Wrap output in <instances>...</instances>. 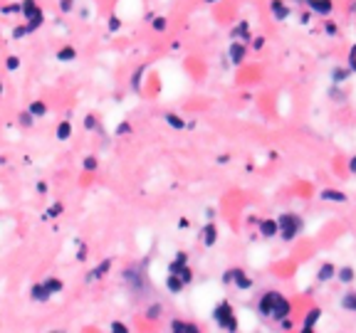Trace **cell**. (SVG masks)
Wrapping results in <instances>:
<instances>
[{"mask_svg":"<svg viewBox=\"0 0 356 333\" xmlns=\"http://www.w3.org/2000/svg\"><path fill=\"white\" fill-rule=\"evenodd\" d=\"M213 316L223 329H228V331H235V329H237V321H235V316H233V311H230L228 304H220V306L215 309Z\"/></svg>","mask_w":356,"mask_h":333,"instance_id":"6da1fadb","label":"cell"},{"mask_svg":"<svg viewBox=\"0 0 356 333\" xmlns=\"http://www.w3.org/2000/svg\"><path fill=\"white\" fill-rule=\"evenodd\" d=\"M277 225H280V235L285 240H292L297 235V230H299V217L297 215H285V217L277 220Z\"/></svg>","mask_w":356,"mask_h":333,"instance_id":"7a4b0ae2","label":"cell"},{"mask_svg":"<svg viewBox=\"0 0 356 333\" xmlns=\"http://www.w3.org/2000/svg\"><path fill=\"white\" fill-rule=\"evenodd\" d=\"M22 12H25L27 20H30V30L42 22V12H40V7H37L35 0H25V2H22Z\"/></svg>","mask_w":356,"mask_h":333,"instance_id":"3957f363","label":"cell"},{"mask_svg":"<svg viewBox=\"0 0 356 333\" xmlns=\"http://www.w3.org/2000/svg\"><path fill=\"white\" fill-rule=\"evenodd\" d=\"M60 286H62V284H60L57 279H50V281H45L42 286H35V289H32V296H35L37 301H45L52 291H60Z\"/></svg>","mask_w":356,"mask_h":333,"instance_id":"277c9868","label":"cell"},{"mask_svg":"<svg viewBox=\"0 0 356 333\" xmlns=\"http://www.w3.org/2000/svg\"><path fill=\"white\" fill-rule=\"evenodd\" d=\"M282 294H277V291H267L265 296H262V301H260V311L262 314H272V309H275V304H277V299H280Z\"/></svg>","mask_w":356,"mask_h":333,"instance_id":"5b68a950","label":"cell"},{"mask_svg":"<svg viewBox=\"0 0 356 333\" xmlns=\"http://www.w3.org/2000/svg\"><path fill=\"white\" fill-rule=\"evenodd\" d=\"M287 314H289V301H287L285 296H280V299H277V304H275V309H272V314H270V316H272V319H277V321H280V319H287Z\"/></svg>","mask_w":356,"mask_h":333,"instance_id":"8992f818","label":"cell"},{"mask_svg":"<svg viewBox=\"0 0 356 333\" xmlns=\"http://www.w3.org/2000/svg\"><path fill=\"white\" fill-rule=\"evenodd\" d=\"M277 230H280L277 220H262V222H260V232H262L265 237H272V235H277Z\"/></svg>","mask_w":356,"mask_h":333,"instance_id":"52a82bcc","label":"cell"},{"mask_svg":"<svg viewBox=\"0 0 356 333\" xmlns=\"http://www.w3.org/2000/svg\"><path fill=\"white\" fill-rule=\"evenodd\" d=\"M230 276L235 279V284H237L240 289H250V279H247V274H245V271L235 269V271H230Z\"/></svg>","mask_w":356,"mask_h":333,"instance_id":"ba28073f","label":"cell"},{"mask_svg":"<svg viewBox=\"0 0 356 333\" xmlns=\"http://www.w3.org/2000/svg\"><path fill=\"white\" fill-rule=\"evenodd\" d=\"M309 7H312L314 12H322V15H327V12L332 10V2H329V0H312V2H309Z\"/></svg>","mask_w":356,"mask_h":333,"instance_id":"9c48e42d","label":"cell"},{"mask_svg":"<svg viewBox=\"0 0 356 333\" xmlns=\"http://www.w3.org/2000/svg\"><path fill=\"white\" fill-rule=\"evenodd\" d=\"M230 57H233V62H242V57H245V47H242L240 42H235V45L230 47Z\"/></svg>","mask_w":356,"mask_h":333,"instance_id":"30bf717a","label":"cell"},{"mask_svg":"<svg viewBox=\"0 0 356 333\" xmlns=\"http://www.w3.org/2000/svg\"><path fill=\"white\" fill-rule=\"evenodd\" d=\"M319 316H322V311H319V309H312V311H309V316H307V321H304V331H312V326L317 324V319H319Z\"/></svg>","mask_w":356,"mask_h":333,"instance_id":"8fae6325","label":"cell"},{"mask_svg":"<svg viewBox=\"0 0 356 333\" xmlns=\"http://www.w3.org/2000/svg\"><path fill=\"white\" fill-rule=\"evenodd\" d=\"M272 12H275V17H280V20H285L287 15H289V10H287L280 0H275V2H272Z\"/></svg>","mask_w":356,"mask_h":333,"instance_id":"7c38bea8","label":"cell"},{"mask_svg":"<svg viewBox=\"0 0 356 333\" xmlns=\"http://www.w3.org/2000/svg\"><path fill=\"white\" fill-rule=\"evenodd\" d=\"M183 284H186V281H183V279H178L176 274H171V276H168V289H171L173 294H176V291H181V289H183Z\"/></svg>","mask_w":356,"mask_h":333,"instance_id":"4fadbf2b","label":"cell"},{"mask_svg":"<svg viewBox=\"0 0 356 333\" xmlns=\"http://www.w3.org/2000/svg\"><path fill=\"white\" fill-rule=\"evenodd\" d=\"M322 198L324 200H332V202H344V193H337V190H324L322 193Z\"/></svg>","mask_w":356,"mask_h":333,"instance_id":"5bb4252c","label":"cell"},{"mask_svg":"<svg viewBox=\"0 0 356 333\" xmlns=\"http://www.w3.org/2000/svg\"><path fill=\"white\" fill-rule=\"evenodd\" d=\"M332 274H334V266L324 264L322 266V271H319V281H329V279H332Z\"/></svg>","mask_w":356,"mask_h":333,"instance_id":"9a60e30c","label":"cell"},{"mask_svg":"<svg viewBox=\"0 0 356 333\" xmlns=\"http://www.w3.org/2000/svg\"><path fill=\"white\" fill-rule=\"evenodd\" d=\"M70 124H67V121H62V124H60V126H57V138H67V136H70Z\"/></svg>","mask_w":356,"mask_h":333,"instance_id":"2e32d148","label":"cell"},{"mask_svg":"<svg viewBox=\"0 0 356 333\" xmlns=\"http://www.w3.org/2000/svg\"><path fill=\"white\" fill-rule=\"evenodd\" d=\"M215 242V225H208L206 227V245H213Z\"/></svg>","mask_w":356,"mask_h":333,"instance_id":"e0dca14e","label":"cell"},{"mask_svg":"<svg viewBox=\"0 0 356 333\" xmlns=\"http://www.w3.org/2000/svg\"><path fill=\"white\" fill-rule=\"evenodd\" d=\"M30 111H32L35 116H42V114H45V104H42V101H35V104L30 106Z\"/></svg>","mask_w":356,"mask_h":333,"instance_id":"ac0fdd59","label":"cell"},{"mask_svg":"<svg viewBox=\"0 0 356 333\" xmlns=\"http://www.w3.org/2000/svg\"><path fill=\"white\" fill-rule=\"evenodd\" d=\"M339 279H342V281H352V279H354V269H349V266L342 269V271H339Z\"/></svg>","mask_w":356,"mask_h":333,"instance_id":"d6986e66","label":"cell"},{"mask_svg":"<svg viewBox=\"0 0 356 333\" xmlns=\"http://www.w3.org/2000/svg\"><path fill=\"white\" fill-rule=\"evenodd\" d=\"M57 57H60V60H65V62H70V60H74V50H70V47H67V50H62Z\"/></svg>","mask_w":356,"mask_h":333,"instance_id":"ffe728a7","label":"cell"},{"mask_svg":"<svg viewBox=\"0 0 356 333\" xmlns=\"http://www.w3.org/2000/svg\"><path fill=\"white\" fill-rule=\"evenodd\" d=\"M173 331H191V333H196V326H186V324H173Z\"/></svg>","mask_w":356,"mask_h":333,"instance_id":"44dd1931","label":"cell"},{"mask_svg":"<svg viewBox=\"0 0 356 333\" xmlns=\"http://www.w3.org/2000/svg\"><path fill=\"white\" fill-rule=\"evenodd\" d=\"M344 306H347V309H354V311H356V294H349V296L344 299Z\"/></svg>","mask_w":356,"mask_h":333,"instance_id":"7402d4cb","label":"cell"},{"mask_svg":"<svg viewBox=\"0 0 356 333\" xmlns=\"http://www.w3.org/2000/svg\"><path fill=\"white\" fill-rule=\"evenodd\" d=\"M168 124H171V126H173V129H181V126H183V121H181V119H178V116H173V114H171V116H168Z\"/></svg>","mask_w":356,"mask_h":333,"instance_id":"603a6c76","label":"cell"},{"mask_svg":"<svg viewBox=\"0 0 356 333\" xmlns=\"http://www.w3.org/2000/svg\"><path fill=\"white\" fill-rule=\"evenodd\" d=\"M15 67H17V57H10L7 60V69H15Z\"/></svg>","mask_w":356,"mask_h":333,"instance_id":"cb8c5ba5","label":"cell"},{"mask_svg":"<svg viewBox=\"0 0 356 333\" xmlns=\"http://www.w3.org/2000/svg\"><path fill=\"white\" fill-rule=\"evenodd\" d=\"M84 166L92 170V168H97V161H94V158H87V163H84Z\"/></svg>","mask_w":356,"mask_h":333,"instance_id":"d4e9b609","label":"cell"},{"mask_svg":"<svg viewBox=\"0 0 356 333\" xmlns=\"http://www.w3.org/2000/svg\"><path fill=\"white\" fill-rule=\"evenodd\" d=\"M112 331H126V326H121V324H114V326H112Z\"/></svg>","mask_w":356,"mask_h":333,"instance_id":"484cf974","label":"cell"},{"mask_svg":"<svg viewBox=\"0 0 356 333\" xmlns=\"http://www.w3.org/2000/svg\"><path fill=\"white\" fill-rule=\"evenodd\" d=\"M352 170H356V158H354V161H352Z\"/></svg>","mask_w":356,"mask_h":333,"instance_id":"4316f807","label":"cell"},{"mask_svg":"<svg viewBox=\"0 0 356 333\" xmlns=\"http://www.w3.org/2000/svg\"><path fill=\"white\" fill-rule=\"evenodd\" d=\"M206 2H215V0H206Z\"/></svg>","mask_w":356,"mask_h":333,"instance_id":"83f0119b","label":"cell"}]
</instances>
